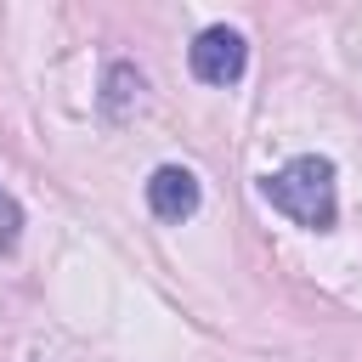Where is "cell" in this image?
<instances>
[{
	"label": "cell",
	"instance_id": "cell-3",
	"mask_svg": "<svg viewBox=\"0 0 362 362\" xmlns=\"http://www.w3.org/2000/svg\"><path fill=\"white\" fill-rule=\"evenodd\" d=\"M147 204H153L158 221H187L198 209V175L181 170V164H158L147 175Z\"/></svg>",
	"mask_w": 362,
	"mask_h": 362
},
{
	"label": "cell",
	"instance_id": "cell-4",
	"mask_svg": "<svg viewBox=\"0 0 362 362\" xmlns=\"http://www.w3.org/2000/svg\"><path fill=\"white\" fill-rule=\"evenodd\" d=\"M17 226H23V209H17V198H11V192H0V249H11V243H17Z\"/></svg>",
	"mask_w": 362,
	"mask_h": 362
},
{
	"label": "cell",
	"instance_id": "cell-1",
	"mask_svg": "<svg viewBox=\"0 0 362 362\" xmlns=\"http://www.w3.org/2000/svg\"><path fill=\"white\" fill-rule=\"evenodd\" d=\"M260 192H266V204L283 209L294 226H311V232L334 226V164L317 158V153H305V158L283 164L277 175H266Z\"/></svg>",
	"mask_w": 362,
	"mask_h": 362
},
{
	"label": "cell",
	"instance_id": "cell-2",
	"mask_svg": "<svg viewBox=\"0 0 362 362\" xmlns=\"http://www.w3.org/2000/svg\"><path fill=\"white\" fill-rule=\"evenodd\" d=\"M243 62H249V45L238 28H204L192 40V74L204 85H232L243 74Z\"/></svg>",
	"mask_w": 362,
	"mask_h": 362
}]
</instances>
